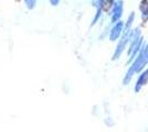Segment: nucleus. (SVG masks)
<instances>
[{
  "instance_id": "6",
  "label": "nucleus",
  "mask_w": 148,
  "mask_h": 132,
  "mask_svg": "<svg viewBox=\"0 0 148 132\" xmlns=\"http://www.w3.org/2000/svg\"><path fill=\"white\" fill-rule=\"evenodd\" d=\"M147 84H148V68H144L139 73V75H138V78H137L135 86H134V91H135L136 94H138Z\"/></svg>"
},
{
  "instance_id": "4",
  "label": "nucleus",
  "mask_w": 148,
  "mask_h": 132,
  "mask_svg": "<svg viewBox=\"0 0 148 132\" xmlns=\"http://www.w3.org/2000/svg\"><path fill=\"white\" fill-rule=\"evenodd\" d=\"M124 13V0H114L111 7V23L122 20Z\"/></svg>"
},
{
  "instance_id": "2",
  "label": "nucleus",
  "mask_w": 148,
  "mask_h": 132,
  "mask_svg": "<svg viewBox=\"0 0 148 132\" xmlns=\"http://www.w3.org/2000/svg\"><path fill=\"white\" fill-rule=\"evenodd\" d=\"M143 44H144V38H143L140 28H133L130 43H128V50H127V54L130 57L128 64L132 63V61L136 57L137 53L142 49Z\"/></svg>"
},
{
  "instance_id": "7",
  "label": "nucleus",
  "mask_w": 148,
  "mask_h": 132,
  "mask_svg": "<svg viewBox=\"0 0 148 132\" xmlns=\"http://www.w3.org/2000/svg\"><path fill=\"white\" fill-rule=\"evenodd\" d=\"M139 11L142 22L145 24L148 22V0H142L139 3Z\"/></svg>"
},
{
  "instance_id": "1",
  "label": "nucleus",
  "mask_w": 148,
  "mask_h": 132,
  "mask_svg": "<svg viewBox=\"0 0 148 132\" xmlns=\"http://www.w3.org/2000/svg\"><path fill=\"white\" fill-rule=\"evenodd\" d=\"M148 65V42L143 44L142 49L137 53L136 57L130 63V68L127 69L126 74L123 78V85L127 86L132 82L133 77L136 74H139L144 68H146Z\"/></svg>"
},
{
  "instance_id": "9",
  "label": "nucleus",
  "mask_w": 148,
  "mask_h": 132,
  "mask_svg": "<svg viewBox=\"0 0 148 132\" xmlns=\"http://www.w3.org/2000/svg\"><path fill=\"white\" fill-rule=\"evenodd\" d=\"M112 1H114V0H112Z\"/></svg>"
},
{
  "instance_id": "8",
  "label": "nucleus",
  "mask_w": 148,
  "mask_h": 132,
  "mask_svg": "<svg viewBox=\"0 0 148 132\" xmlns=\"http://www.w3.org/2000/svg\"><path fill=\"white\" fill-rule=\"evenodd\" d=\"M103 10H101V9H96V13H95V16H94V19L92 21V25H95L96 23H99V21L101 20L102 18V16H103Z\"/></svg>"
},
{
  "instance_id": "5",
  "label": "nucleus",
  "mask_w": 148,
  "mask_h": 132,
  "mask_svg": "<svg viewBox=\"0 0 148 132\" xmlns=\"http://www.w3.org/2000/svg\"><path fill=\"white\" fill-rule=\"evenodd\" d=\"M124 30V22L122 20H119L117 22L113 23L110 32H108V40L112 42H116L118 39L121 38V35L123 34Z\"/></svg>"
},
{
  "instance_id": "3",
  "label": "nucleus",
  "mask_w": 148,
  "mask_h": 132,
  "mask_svg": "<svg viewBox=\"0 0 148 132\" xmlns=\"http://www.w3.org/2000/svg\"><path fill=\"white\" fill-rule=\"evenodd\" d=\"M132 30H126V31H123V34L121 35V38L118 39V43L115 47V51L113 53V57L112 60L113 61H117L121 58V56L123 55V53L126 51L127 46H128V43H130V35H132Z\"/></svg>"
}]
</instances>
